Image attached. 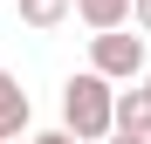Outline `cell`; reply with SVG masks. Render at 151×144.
I'll use <instances>...</instances> for the list:
<instances>
[{
	"label": "cell",
	"instance_id": "cell-4",
	"mask_svg": "<svg viewBox=\"0 0 151 144\" xmlns=\"http://www.w3.org/2000/svg\"><path fill=\"white\" fill-rule=\"evenodd\" d=\"M110 130L151 137V96H144V89H124V96H110Z\"/></svg>",
	"mask_w": 151,
	"mask_h": 144
},
{
	"label": "cell",
	"instance_id": "cell-5",
	"mask_svg": "<svg viewBox=\"0 0 151 144\" xmlns=\"http://www.w3.org/2000/svg\"><path fill=\"white\" fill-rule=\"evenodd\" d=\"M69 14H83L89 28H124L131 21V0H69Z\"/></svg>",
	"mask_w": 151,
	"mask_h": 144
},
{
	"label": "cell",
	"instance_id": "cell-8",
	"mask_svg": "<svg viewBox=\"0 0 151 144\" xmlns=\"http://www.w3.org/2000/svg\"><path fill=\"white\" fill-rule=\"evenodd\" d=\"M21 144H76L69 130H41V137H21Z\"/></svg>",
	"mask_w": 151,
	"mask_h": 144
},
{
	"label": "cell",
	"instance_id": "cell-7",
	"mask_svg": "<svg viewBox=\"0 0 151 144\" xmlns=\"http://www.w3.org/2000/svg\"><path fill=\"white\" fill-rule=\"evenodd\" d=\"M131 28H137V34H151V0H131Z\"/></svg>",
	"mask_w": 151,
	"mask_h": 144
},
{
	"label": "cell",
	"instance_id": "cell-9",
	"mask_svg": "<svg viewBox=\"0 0 151 144\" xmlns=\"http://www.w3.org/2000/svg\"><path fill=\"white\" fill-rule=\"evenodd\" d=\"M110 144H151V137H131V130H110Z\"/></svg>",
	"mask_w": 151,
	"mask_h": 144
},
{
	"label": "cell",
	"instance_id": "cell-10",
	"mask_svg": "<svg viewBox=\"0 0 151 144\" xmlns=\"http://www.w3.org/2000/svg\"><path fill=\"white\" fill-rule=\"evenodd\" d=\"M144 96H151V69H144Z\"/></svg>",
	"mask_w": 151,
	"mask_h": 144
},
{
	"label": "cell",
	"instance_id": "cell-3",
	"mask_svg": "<svg viewBox=\"0 0 151 144\" xmlns=\"http://www.w3.org/2000/svg\"><path fill=\"white\" fill-rule=\"evenodd\" d=\"M14 137H28V89L0 69V144H14Z\"/></svg>",
	"mask_w": 151,
	"mask_h": 144
},
{
	"label": "cell",
	"instance_id": "cell-6",
	"mask_svg": "<svg viewBox=\"0 0 151 144\" xmlns=\"http://www.w3.org/2000/svg\"><path fill=\"white\" fill-rule=\"evenodd\" d=\"M21 21H28V28H62L69 0H21Z\"/></svg>",
	"mask_w": 151,
	"mask_h": 144
},
{
	"label": "cell",
	"instance_id": "cell-1",
	"mask_svg": "<svg viewBox=\"0 0 151 144\" xmlns=\"http://www.w3.org/2000/svg\"><path fill=\"white\" fill-rule=\"evenodd\" d=\"M110 82L96 76V69H83V76H69V89H62V130L76 137V144H103L110 137Z\"/></svg>",
	"mask_w": 151,
	"mask_h": 144
},
{
	"label": "cell",
	"instance_id": "cell-2",
	"mask_svg": "<svg viewBox=\"0 0 151 144\" xmlns=\"http://www.w3.org/2000/svg\"><path fill=\"white\" fill-rule=\"evenodd\" d=\"M89 69H96L103 82H137V76H144V34L96 28V41H89Z\"/></svg>",
	"mask_w": 151,
	"mask_h": 144
}]
</instances>
